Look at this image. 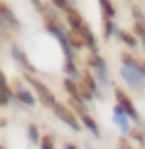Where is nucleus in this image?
<instances>
[{"label":"nucleus","mask_w":145,"mask_h":149,"mask_svg":"<svg viewBox=\"0 0 145 149\" xmlns=\"http://www.w3.org/2000/svg\"><path fill=\"white\" fill-rule=\"evenodd\" d=\"M86 66L92 70V74L96 76L97 83H101L103 87H110V74H108V66L107 61L97 54V52H90L86 55Z\"/></svg>","instance_id":"obj_2"},{"label":"nucleus","mask_w":145,"mask_h":149,"mask_svg":"<svg viewBox=\"0 0 145 149\" xmlns=\"http://www.w3.org/2000/svg\"><path fill=\"white\" fill-rule=\"evenodd\" d=\"M0 19L8 24L9 30H20V20L17 19V15L11 11L4 2H0Z\"/></svg>","instance_id":"obj_12"},{"label":"nucleus","mask_w":145,"mask_h":149,"mask_svg":"<svg viewBox=\"0 0 145 149\" xmlns=\"http://www.w3.org/2000/svg\"><path fill=\"white\" fill-rule=\"evenodd\" d=\"M119 76L123 77V81L132 90H143L145 88V76L138 70L136 65H121Z\"/></svg>","instance_id":"obj_5"},{"label":"nucleus","mask_w":145,"mask_h":149,"mask_svg":"<svg viewBox=\"0 0 145 149\" xmlns=\"http://www.w3.org/2000/svg\"><path fill=\"white\" fill-rule=\"evenodd\" d=\"M65 147H66V149H70V147H72V149H75L77 146H75V144H65Z\"/></svg>","instance_id":"obj_31"},{"label":"nucleus","mask_w":145,"mask_h":149,"mask_svg":"<svg viewBox=\"0 0 145 149\" xmlns=\"http://www.w3.org/2000/svg\"><path fill=\"white\" fill-rule=\"evenodd\" d=\"M24 81L31 87L33 94H35V98L40 101V105H42V107L50 109V107L57 101V100H55V96H53V92H51V90L46 87V83H42L40 79H37L35 76H33V74L24 72Z\"/></svg>","instance_id":"obj_1"},{"label":"nucleus","mask_w":145,"mask_h":149,"mask_svg":"<svg viewBox=\"0 0 145 149\" xmlns=\"http://www.w3.org/2000/svg\"><path fill=\"white\" fill-rule=\"evenodd\" d=\"M50 111L53 112V116H57L62 123H66L72 131H75V133H79V131L83 129L81 127L79 118L75 116V112L70 109V105H65V103H61V101H55L53 105L50 107Z\"/></svg>","instance_id":"obj_4"},{"label":"nucleus","mask_w":145,"mask_h":149,"mask_svg":"<svg viewBox=\"0 0 145 149\" xmlns=\"http://www.w3.org/2000/svg\"><path fill=\"white\" fill-rule=\"evenodd\" d=\"M129 136L140 142V146H145V134H143V129L142 127H130L129 131Z\"/></svg>","instance_id":"obj_24"},{"label":"nucleus","mask_w":145,"mask_h":149,"mask_svg":"<svg viewBox=\"0 0 145 149\" xmlns=\"http://www.w3.org/2000/svg\"><path fill=\"white\" fill-rule=\"evenodd\" d=\"M132 17H134L138 22H145V15L140 11V8H132Z\"/></svg>","instance_id":"obj_27"},{"label":"nucleus","mask_w":145,"mask_h":149,"mask_svg":"<svg viewBox=\"0 0 145 149\" xmlns=\"http://www.w3.org/2000/svg\"><path fill=\"white\" fill-rule=\"evenodd\" d=\"M136 66H138V70L145 76V59L143 57H136Z\"/></svg>","instance_id":"obj_28"},{"label":"nucleus","mask_w":145,"mask_h":149,"mask_svg":"<svg viewBox=\"0 0 145 149\" xmlns=\"http://www.w3.org/2000/svg\"><path fill=\"white\" fill-rule=\"evenodd\" d=\"M65 13V19H66V24H68V28H74V30H79L81 26H83V22H85V19L81 17V13L77 9L74 8V6H68V8L62 11Z\"/></svg>","instance_id":"obj_13"},{"label":"nucleus","mask_w":145,"mask_h":149,"mask_svg":"<svg viewBox=\"0 0 145 149\" xmlns=\"http://www.w3.org/2000/svg\"><path fill=\"white\" fill-rule=\"evenodd\" d=\"M0 92H6V94L13 96V90H11V85L8 81V76L2 72V68H0Z\"/></svg>","instance_id":"obj_23"},{"label":"nucleus","mask_w":145,"mask_h":149,"mask_svg":"<svg viewBox=\"0 0 145 149\" xmlns=\"http://www.w3.org/2000/svg\"><path fill=\"white\" fill-rule=\"evenodd\" d=\"M31 4H33V6H35V9L39 11V13H40V15H42V13H44V9H46V6H44L42 2H40V0H31Z\"/></svg>","instance_id":"obj_29"},{"label":"nucleus","mask_w":145,"mask_h":149,"mask_svg":"<svg viewBox=\"0 0 145 149\" xmlns=\"http://www.w3.org/2000/svg\"><path fill=\"white\" fill-rule=\"evenodd\" d=\"M68 105H70V109L75 112V116L79 118V122L85 125V129H88L92 134L96 136V138H99L101 133H99V127H97V122L94 118L90 116V112L86 111V107H85V101H79V100H74L70 98V101H68Z\"/></svg>","instance_id":"obj_3"},{"label":"nucleus","mask_w":145,"mask_h":149,"mask_svg":"<svg viewBox=\"0 0 145 149\" xmlns=\"http://www.w3.org/2000/svg\"><path fill=\"white\" fill-rule=\"evenodd\" d=\"M62 70H65L66 77H72V79H77L81 76V72L77 70V66H75L74 59H65V63H62Z\"/></svg>","instance_id":"obj_18"},{"label":"nucleus","mask_w":145,"mask_h":149,"mask_svg":"<svg viewBox=\"0 0 145 149\" xmlns=\"http://www.w3.org/2000/svg\"><path fill=\"white\" fill-rule=\"evenodd\" d=\"M118 146H119V147H130V144H129L125 138H119V144H118Z\"/></svg>","instance_id":"obj_30"},{"label":"nucleus","mask_w":145,"mask_h":149,"mask_svg":"<svg viewBox=\"0 0 145 149\" xmlns=\"http://www.w3.org/2000/svg\"><path fill=\"white\" fill-rule=\"evenodd\" d=\"M116 33H118V39L123 44H127L130 50H136L138 44H140V41H138V37L134 35L132 31H127V30H116Z\"/></svg>","instance_id":"obj_14"},{"label":"nucleus","mask_w":145,"mask_h":149,"mask_svg":"<svg viewBox=\"0 0 145 149\" xmlns=\"http://www.w3.org/2000/svg\"><path fill=\"white\" fill-rule=\"evenodd\" d=\"M114 96H116V103L127 112V116H129L132 122H136L138 125H140L142 123V116H140V112H138L136 105L132 103V100L129 98V94H127L121 87H114Z\"/></svg>","instance_id":"obj_6"},{"label":"nucleus","mask_w":145,"mask_h":149,"mask_svg":"<svg viewBox=\"0 0 145 149\" xmlns=\"http://www.w3.org/2000/svg\"><path fill=\"white\" fill-rule=\"evenodd\" d=\"M119 59H121V65H136V57L129 52H121Z\"/></svg>","instance_id":"obj_25"},{"label":"nucleus","mask_w":145,"mask_h":149,"mask_svg":"<svg viewBox=\"0 0 145 149\" xmlns=\"http://www.w3.org/2000/svg\"><path fill=\"white\" fill-rule=\"evenodd\" d=\"M77 88H79V96H81V100H83V101H92V100H94V94L90 92V88L86 87L83 81L77 83Z\"/></svg>","instance_id":"obj_21"},{"label":"nucleus","mask_w":145,"mask_h":149,"mask_svg":"<svg viewBox=\"0 0 145 149\" xmlns=\"http://www.w3.org/2000/svg\"><path fill=\"white\" fill-rule=\"evenodd\" d=\"M66 39H68V42H70V46L74 50H83L85 48V41H83V37H81V33L77 30H74V28H68L66 30Z\"/></svg>","instance_id":"obj_15"},{"label":"nucleus","mask_w":145,"mask_h":149,"mask_svg":"<svg viewBox=\"0 0 145 149\" xmlns=\"http://www.w3.org/2000/svg\"><path fill=\"white\" fill-rule=\"evenodd\" d=\"M62 88L66 90V94L70 96V98L83 101V100H81V96H79V88H77V81H75V79H72V77H65V81H62Z\"/></svg>","instance_id":"obj_16"},{"label":"nucleus","mask_w":145,"mask_h":149,"mask_svg":"<svg viewBox=\"0 0 145 149\" xmlns=\"http://www.w3.org/2000/svg\"><path fill=\"white\" fill-rule=\"evenodd\" d=\"M81 81H83L86 87L90 88V92L94 94V100H105L103 98V92H101V88H99V83H97V79H96V76L92 74V70L90 68H85L83 72H81Z\"/></svg>","instance_id":"obj_9"},{"label":"nucleus","mask_w":145,"mask_h":149,"mask_svg":"<svg viewBox=\"0 0 145 149\" xmlns=\"http://www.w3.org/2000/svg\"><path fill=\"white\" fill-rule=\"evenodd\" d=\"M112 122L119 127V131L123 134H129V131H130V118L127 116V112L121 109L118 103H116V107H114V111H112Z\"/></svg>","instance_id":"obj_10"},{"label":"nucleus","mask_w":145,"mask_h":149,"mask_svg":"<svg viewBox=\"0 0 145 149\" xmlns=\"http://www.w3.org/2000/svg\"><path fill=\"white\" fill-rule=\"evenodd\" d=\"M50 2H51V6H53L55 9H59V11H65L68 6H72L70 0H50Z\"/></svg>","instance_id":"obj_26"},{"label":"nucleus","mask_w":145,"mask_h":149,"mask_svg":"<svg viewBox=\"0 0 145 149\" xmlns=\"http://www.w3.org/2000/svg\"><path fill=\"white\" fill-rule=\"evenodd\" d=\"M26 134H28V140L31 142V144H35L39 146V140H40V134H39V127L37 125H28V129H26Z\"/></svg>","instance_id":"obj_20"},{"label":"nucleus","mask_w":145,"mask_h":149,"mask_svg":"<svg viewBox=\"0 0 145 149\" xmlns=\"http://www.w3.org/2000/svg\"><path fill=\"white\" fill-rule=\"evenodd\" d=\"M99 2V9H101V15H108V17H116V6L112 4V0H97Z\"/></svg>","instance_id":"obj_19"},{"label":"nucleus","mask_w":145,"mask_h":149,"mask_svg":"<svg viewBox=\"0 0 145 149\" xmlns=\"http://www.w3.org/2000/svg\"><path fill=\"white\" fill-rule=\"evenodd\" d=\"M11 57L17 61V65H19L24 72H28V74H35V72H37V68L30 63V59H28V55H26V52H22L20 46L11 44Z\"/></svg>","instance_id":"obj_8"},{"label":"nucleus","mask_w":145,"mask_h":149,"mask_svg":"<svg viewBox=\"0 0 145 149\" xmlns=\"http://www.w3.org/2000/svg\"><path fill=\"white\" fill-rule=\"evenodd\" d=\"M116 33V24H114V19L108 15H103V39L108 41Z\"/></svg>","instance_id":"obj_17"},{"label":"nucleus","mask_w":145,"mask_h":149,"mask_svg":"<svg viewBox=\"0 0 145 149\" xmlns=\"http://www.w3.org/2000/svg\"><path fill=\"white\" fill-rule=\"evenodd\" d=\"M81 33V37H83L85 41V48H88L90 52H97V39H96V33L92 31V28L88 26V22H83V26L77 30Z\"/></svg>","instance_id":"obj_11"},{"label":"nucleus","mask_w":145,"mask_h":149,"mask_svg":"<svg viewBox=\"0 0 145 149\" xmlns=\"http://www.w3.org/2000/svg\"><path fill=\"white\" fill-rule=\"evenodd\" d=\"M39 146L42 147V149H53V147H55V136H53V134H44V136H40Z\"/></svg>","instance_id":"obj_22"},{"label":"nucleus","mask_w":145,"mask_h":149,"mask_svg":"<svg viewBox=\"0 0 145 149\" xmlns=\"http://www.w3.org/2000/svg\"><path fill=\"white\" fill-rule=\"evenodd\" d=\"M11 90H13V98L19 100L22 105L33 107L37 103V98H35V94H33V90L26 88V85L22 83L20 79H13V81H11Z\"/></svg>","instance_id":"obj_7"}]
</instances>
